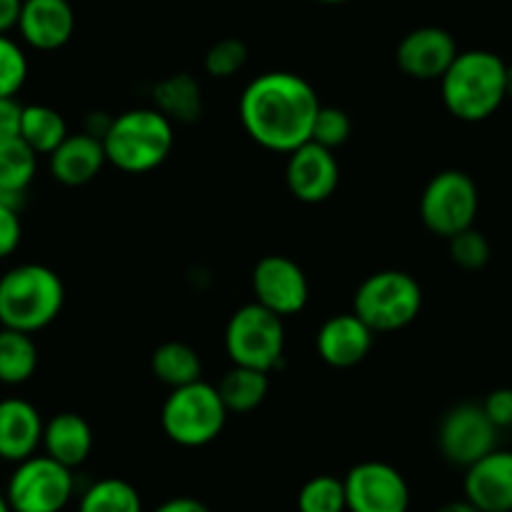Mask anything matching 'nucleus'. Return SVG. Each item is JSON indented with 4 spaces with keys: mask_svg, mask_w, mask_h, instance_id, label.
I'll use <instances>...</instances> for the list:
<instances>
[{
    "mask_svg": "<svg viewBox=\"0 0 512 512\" xmlns=\"http://www.w3.org/2000/svg\"><path fill=\"white\" fill-rule=\"evenodd\" d=\"M174 123L156 108H131L113 116L103 149L106 161L126 174H149L174 151Z\"/></svg>",
    "mask_w": 512,
    "mask_h": 512,
    "instance_id": "4",
    "label": "nucleus"
},
{
    "mask_svg": "<svg viewBox=\"0 0 512 512\" xmlns=\"http://www.w3.org/2000/svg\"><path fill=\"white\" fill-rule=\"evenodd\" d=\"M482 410H485V415L490 417V422L497 430L512 427V387L492 390L490 395H487V400L482 402Z\"/></svg>",
    "mask_w": 512,
    "mask_h": 512,
    "instance_id": "34",
    "label": "nucleus"
},
{
    "mask_svg": "<svg viewBox=\"0 0 512 512\" xmlns=\"http://www.w3.org/2000/svg\"><path fill=\"white\" fill-rule=\"evenodd\" d=\"M38 171V154L21 139L0 144V201L18 206Z\"/></svg>",
    "mask_w": 512,
    "mask_h": 512,
    "instance_id": "21",
    "label": "nucleus"
},
{
    "mask_svg": "<svg viewBox=\"0 0 512 512\" xmlns=\"http://www.w3.org/2000/svg\"><path fill=\"white\" fill-rule=\"evenodd\" d=\"M447 241H450L452 262L460 269H465V272H477V269H482L490 262V241L475 226L460 231V234Z\"/></svg>",
    "mask_w": 512,
    "mask_h": 512,
    "instance_id": "32",
    "label": "nucleus"
},
{
    "mask_svg": "<svg viewBox=\"0 0 512 512\" xmlns=\"http://www.w3.org/2000/svg\"><path fill=\"white\" fill-rule=\"evenodd\" d=\"M480 211V191L470 174L445 169L427 181L420 196V219L427 231L442 239H452L460 231L475 226Z\"/></svg>",
    "mask_w": 512,
    "mask_h": 512,
    "instance_id": "8",
    "label": "nucleus"
},
{
    "mask_svg": "<svg viewBox=\"0 0 512 512\" xmlns=\"http://www.w3.org/2000/svg\"><path fill=\"white\" fill-rule=\"evenodd\" d=\"M349 512H407L410 485L397 467L387 462H359L344 477Z\"/></svg>",
    "mask_w": 512,
    "mask_h": 512,
    "instance_id": "11",
    "label": "nucleus"
},
{
    "mask_svg": "<svg viewBox=\"0 0 512 512\" xmlns=\"http://www.w3.org/2000/svg\"><path fill=\"white\" fill-rule=\"evenodd\" d=\"M76 492L71 467L48 455L18 462L8 482V505L13 512H61Z\"/></svg>",
    "mask_w": 512,
    "mask_h": 512,
    "instance_id": "9",
    "label": "nucleus"
},
{
    "mask_svg": "<svg viewBox=\"0 0 512 512\" xmlns=\"http://www.w3.org/2000/svg\"><path fill=\"white\" fill-rule=\"evenodd\" d=\"M317 3H324V6H342V3H349V0H317Z\"/></svg>",
    "mask_w": 512,
    "mask_h": 512,
    "instance_id": "41",
    "label": "nucleus"
},
{
    "mask_svg": "<svg viewBox=\"0 0 512 512\" xmlns=\"http://www.w3.org/2000/svg\"><path fill=\"white\" fill-rule=\"evenodd\" d=\"M28 78V58L13 38L0 36V98H16Z\"/></svg>",
    "mask_w": 512,
    "mask_h": 512,
    "instance_id": "29",
    "label": "nucleus"
},
{
    "mask_svg": "<svg viewBox=\"0 0 512 512\" xmlns=\"http://www.w3.org/2000/svg\"><path fill=\"white\" fill-rule=\"evenodd\" d=\"M21 236L23 226L21 216H18V206L0 201V259L11 256L21 246Z\"/></svg>",
    "mask_w": 512,
    "mask_h": 512,
    "instance_id": "33",
    "label": "nucleus"
},
{
    "mask_svg": "<svg viewBox=\"0 0 512 512\" xmlns=\"http://www.w3.org/2000/svg\"><path fill=\"white\" fill-rule=\"evenodd\" d=\"M151 372L156 374L159 382L166 387L176 390V387H186L201 379L204 364H201L199 352L184 342H164L154 349L151 354Z\"/></svg>",
    "mask_w": 512,
    "mask_h": 512,
    "instance_id": "24",
    "label": "nucleus"
},
{
    "mask_svg": "<svg viewBox=\"0 0 512 512\" xmlns=\"http://www.w3.org/2000/svg\"><path fill=\"white\" fill-rule=\"evenodd\" d=\"M41 412L26 400L8 397L0 400V460L23 462L36 455L38 445H43Z\"/></svg>",
    "mask_w": 512,
    "mask_h": 512,
    "instance_id": "18",
    "label": "nucleus"
},
{
    "mask_svg": "<svg viewBox=\"0 0 512 512\" xmlns=\"http://www.w3.org/2000/svg\"><path fill=\"white\" fill-rule=\"evenodd\" d=\"M18 136H21L38 156H51L68 136L66 118H63L56 108L43 106V103L23 106L21 131H18Z\"/></svg>",
    "mask_w": 512,
    "mask_h": 512,
    "instance_id": "25",
    "label": "nucleus"
},
{
    "mask_svg": "<svg viewBox=\"0 0 512 512\" xmlns=\"http://www.w3.org/2000/svg\"><path fill=\"white\" fill-rule=\"evenodd\" d=\"M437 512H482V510H480V507L472 505V502L467 500V497H465V500H452V502H445V505H442L440 510H437Z\"/></svg>",
    "mask_w": 512,
    "mask_h": 512,
    "instance_id": "38",
    "label": "nucleus"
},
{
    "mask_svg": "<svg viewBox=\"0 0 512 512\" xmlns=\"http://www.w3.org/2000/svg\"><path fill=\"white\" fill-rule=\"evenodd\" d=\"M287 186L294 199L304 204H322L337 191L339 164L334 151L307 141L289 154Z\"/></svg>",
    "mask_w": 512,
    "mask_h": 512,
    "instance_id": "14",
    "label": "nucleus"
},
{
    "mask_svg": "<svg viewBox=\"0 0 512 512\" xmlns=\"http://www.w3.org/2000/svg\"><path fill=\"white\" fill-rule=\"evenodd\" d=\"M505 96L512 101V63H507L505 68Z\"/></svg>",
    "mask_w": 512,
    "mask_h": 512,
    "instance_id": "39",
    "label": "nucleus"
},
{
    "mask_svg": "<svg viewBox=\"0 0 512 512\" xmlns=\"http://www.w3.org/2000/svg\"><path fill=\"white\" fill-rule=\"evenodd\" d=\"M457 43L445 28L422 26L407 33L397 46V66L415 81H440L457 58Z\"/></svg>",
    "mask_w": 512,
    "mask_h": 512,
    "instance_id": "13",
    "label": "nucleus"
},
{
    "mask_svg": "<svg viewBox=\"0 0 512 512\" xmlns=\"http://www.w3.org/2000/svg\"><path fill=\"white\" fill-rule=\"evenodd\" d=\"M156 111L164 113L171 123H194L204 111L201 86L191 73H174L154 86Z\"/></svg>",
    "mask_w": 512,
    "mask_h": 512,
    "instance_id": "22",
    "label": "nucleus"
},
{
    "mask_svg": "<svg viewBox=\"0 0 512 512\" xmlns=\"http://www.w3.org/2000/svg\"><path fill=\"white\" fill-rule=\"evenodd\" d=\"M505 512H512V510H505Z\"/></svg>",
    "mask_w": 512,
    "mask_h": 512,
    "instance_id": "42",
    "label": "nucleus"
},
{
    "mask_svg": "<svg viewBox=\"0 0 512 512\" xmlns=\"http://www.w3.org/2000/svg\"><path fill=\"white\" fill-rule=\"evenodd\" d=\"M229 420L224 400L214 384L199 382L176 387L161 407V427L181 447H204L214 442Z\"/></svg>",
    "mask_w": 512,
    "mask_h": 512,
    "instance_id": "6",
    "label": "nucleus"
},
{
    "mask_svg": "<svg viewBox=\"0 0 512 512\" xmlns=\"http://www.w3.org/2000/svg\"><path fill=\"white\" fill-rule=\"evenodd\" d=\"M18 31L36 51H58L73 38L76 13L68 0H23Z\"/></svg>",
    "mask_w": 512,
    "mask_h": 512,
    "instance_id": "15",
    "label": "nucleus"
},
{
    "mask_svg": "<svg viewBox=\"0 0 512 512\" xmlns=\"http://www.w3.org/2000/svg\"><path fill=\"white\" fill-rule=\"evenodd\" d=\"M497 445V427L485 415L482 405L462 402L445 412L437 427V447L455 467H470Z\"/></svg>",
    "mask_w": 512,
    "mask_h": 512,
    "instance_id": "10",
    "label": "nucleus"
},
{
    "mask_svg": "<svg viewBox=\"0 0 512 512\" xmlns=\"http://www.w3.org/2000/svg\"><path fill=\"white\" fill-rule=\"evenodd\" d=\"M299 512H347L344 480L334 475H317L302 485L297 495Z\"/></svg>",
    "mask_w": 512,
    "mask_h": 512,
    "instance_id": "28",
    "label": "nucleus"
},
{
    "mask_svg": "<svg viewBox=\"0 0 512 512\" xmlns=\"http://www.w3.org/2000/svg\"><path fill=\"white\" fill-rule=\"evenodd\" d=\"M0 512H13L11 505H8V497L0 495Z\"/></svg>",
    "mask_w": 512,
    "mask_h": 512,
    "instance_id": "40",
    "label": "nucleus"
},
{
    "mask_svg": "<svg viewBox=\"0 0 512 512\" xmlns=\"http://www.w3.org/2000/svg\"><path fill=\"white\" fill-rule=\"evenodd\" d=\"M21 111L23 106L16 98H0V144L16 139L21 131Z\"/></svg>",
    "mask_w": 512,
    "mask_h": 512,
    "instance_id": "35",
    "label": "nucleus"
},
{
    "mask_svg": "<svg viewBox=\"0 0 512 512\" xmlns=\"http://www.w3.org/2000/svg\"><path fill=\"white\" fill-rule=\"evenodd\" d=\"M319 108L312 83L289 71L256 76L239 98V118L249 139L287 156L312 141Z\"/></svg>",
    "mask_w": 512,
    "mask_h": 512,
    "instance_id": "1",
    "label": "nucleus"
},
{
    "mask_svg": "<svg viewBox=\"0 0 512 512\" xmlns=\"http://www.w3.org/2000/svg\"><path fill=\"white\" fill-rule=\"evenodd\" d=\"M63 302L66 287L46 264H18L0 277V327L36 334L56 322Z\"/></svg>",
    "mask_w": 512,
    "mask_h": 512,
    "instance_id": "3",
    "label": "nucleus"
},
{
    "mask_svg": "<svg viewBox=\"0 0 512 512\" xmlns=\"http://www.w3.org/2000/svg\"><path fill=\"white\" fill-rule=\"evenodd\" d=\"M106 149L103 141L91 134H68L66 141L48 156V166L58 184L86 186L96 179L106 166Z\"/></svg>",
    "mask_w": 512,
    "mask_h": 512,
    "instance_id": "19",
    "label": "nucleus"
},
{
    "mask_svg": "<svg viewBox=\"0 0 512 512\" xmlns=\"http://www.w3.org/2000/svg\"><path fill=\"white\" fill-rule=\"evenodd\" d=\"M505 68L492 51H462L440 78L442 103L455 118L467 123L487 121L507 101Z\"/></svg>",
    "mask_w": 512,
    "mask_h": 512,
    "instance_id": "2",
    "label": "nucleus"
},
{
    "mask_svg": "<svg viewBox=\"0 0 512 512\" xmlns=\"http://www.w3.org/2000/svg\"><path fill=\"white\" fill-rule=\"evenodd\" d=\"M374 332L354 312L334 314L319 327L317 352L329 367H357L372 352Z\"/></svg>",
    "mask_w": 512,
    "mask_h": 512,
    "instance_id": "17",
    "label": "nucleus"
},
{
    "mask_svg": "<svg viewBox=\"0 0 512 512\" xmlns=\"http://www.w3.org/2000/svg\"><path fill=\"white\" fill-rule=\"evenodd\" d=\"M221 400H224L226 410L236 412V415H246V412L256 410L269 395V374L259 372L251 367H234L221 377L216 384Z\"/></svg>",
    "mask_w": 512,
    "mask_h": 512,
    "instance_id": "23",
    "label": "nucleus"
},
{
    "mask_svg": "<svg viewBox=\"0 0 512 512\" xmlns=\"http://www.w3.org/2000/svg\"><path fill=\"white\" fill-rule=\"evenodd\" d=\"M249 61V48L239 38H221L206 51L204 68L214 78H231Z\"/></svg>",
    "mask_w": 512,
    "mask_h": 512,
    "instance_id": "30",
    "label": "nucleus"
},
{
    "mask_svg": "<svg viewBox=\"0 0 512 512\" xmlns=\"http://www.w3.org/2000/svg\"><path fill=\"white\" fill-rule=\"evenodd\" d=\"M154 512H211L209 507L204 505L196 497H171V500L161 502Z\"/></svg>",
    "mask_w": 512,
    "mask_h": 512,
    "instance_id": "37",
    "label": "nucleus"
},
{
    "mask_svg": "<svg viewBox=\"0 0 512 512\" xmlns=\"http://www.w3.org/2000/svg\"><path fill=\"white\" fill-rule=\"evenodd\" d=\"M78 512H144V502L131 482L103 477L83 492Z\"/></svg>",
    "mask_w": 512,
    "mask_h": 512,
    "instance_id": "27",
    "label": "nucleus"
},
{
    "mask_svg": "<svg viewBox=\"0 0 512 512\" xmlns=\"http://www.w3.org/2000/svg\"><path fill=\"white\" fill-rule=\"evenodd\" d=\"M38 369V347L31 334L18 329H0V384L28 382Z\"/></svg>",
    "mask_w": 512,
    "mask_h": 512,
    "instance_id": "26",
    "label": "nucleus"
},
{
    "mask_svg": "<svg viewBox=\"0 0 512 512\" xmlns=\"http://www.w3.org/2000/svg\"><path fill=\"white\" fill-rule=\"evenodd\" d=\"M352 136V118L347 111L337 106H322L317 113V121L312 128L314 144L324 146V149L334 151L344 146Z\"/></svg>",
    "mask_w": 512,
    "mask_h": 512,
    "instance_id": "31",
    "label": "nucleus"
},
{
    "mask_svg": "<svg viewBox=\"0 0 512 512\" xmlns=\"http://www.w3.org/2000/svg\"><path fill=\"white\" fill-rule=\"evenodd\" d=\"M422 287L402 269H382L364 279L354 292V314L377 332H397L420 317Z\"/></svg>",
    "mask_w": 512,
    "mask_h": 512,
    "instance_id": "5",
    "label": "nucleus"
},
{
    "mask_svg": "<svg viewBox=\"0 0 512 512\" xmlns=\"http://www.w3.org/2000/svg\"><path fill=\"white\" fill-rule=\"evenodd\" d=\"M23 11V0H0V36H8L18 28Z\"/></svg>",
    "mask_w": 512,
    "mask_h": 512,
    "instance_id": "36",
    "label": "nucleus"
},
{
    "mask_svg": "<svg viewBox=\"0 0 512 512\" xmlns=\"http://www.w3.org/2000/svg\"><path fill=\"white\" fill-rule=\"evenodd\" d=\"M224 347L231 364L269 374L284 359V347H287L284 319L262 304H244L231 314L226 324Z\"/></svg>",
    "mask_w": 512,
    "mask_h": 512,
    "instance_id": "7",
    "label": "nucleus"
},
{
    "mask_svg": "<svg viewBox=\"0 0 512 512\" xmlns=\"http://www.w3.org/2000/svg\"><path fill=\"white\" fill-rule=\"evenodd\" d=\"M251 289L256 304H262L282 319L299 314L309 302L307 274L294 259L282 254H269L256 262L251 272Z\"/></svg>",
    "mask_w": 512,
    "mask_h": 512,
    "instance_id": "12",
    "label": "nucleus"
},
{
    "mask_svg": "<svg viewBox=\"0 0 512 512\" xmlns=\"http://www.w3.org/2000/svg\"><path fill=\"white\" fill-rule=\"evenodd\" d=\"M46 455L66 467H78L88 460L93 450V430L78 412H61L43 427Z\"/></svg>",
    "mask_w": 512,
    "mask_h": 512,
    "instance_id": "20",
    "label": "nucleus"
},
{
    "mask_svg": "<svg viewBox=\"0 0 512 512\" xmlns=\"http://www.w3.org/2000/svg\"><path fill=\"white\" fill-rule=\"evenodd\" d=\"M465 497L482 512L512 510V450H492L465 472Z\"/></svg>",
    "mask_w": 512,
    "mask_h": 512,
    "instance_id": "16",
    "label": "nucleus"
}]
</instances>
